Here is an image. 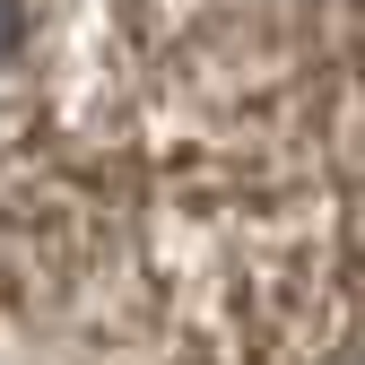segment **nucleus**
Here are the masks:
<instances>
[{
    "label": "nucleus",
    "instance_id": "1",
    "mask_svg": "<svg viewBox=\"0 0 365 365\" xmlns=\"http://www.w3.org/2000/svg\"><path fill=\"white\" fill-rule=\"evenodd\" d=\"M0 70H9V0H0Z\"/></svg>",
    "mask_w": 365,
    "mask_h": 365
}]
</instances>
